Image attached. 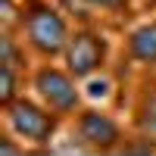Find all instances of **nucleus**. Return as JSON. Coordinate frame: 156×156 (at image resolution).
<instances>
[{
	"label": "nucleus",
	"instance_id": "obj_1",
	"mask_svg": "<svg viewBox=\"0 0 156 156\" xmlns=\"http://www.w3.org/2000/svg\"><path fill=\"white\" fill-rule=\"evenodd\" d=\"M75 19L59 6V0H22L16 31L37 59H62Z\"/></svg>",
	"mask_w": 156,
	"mask_h": 156
},
{
	"label": "nucleus",
	"instance_id": "obj_2",
	"mask_svg": "<svg viewBox=\"0 0 156 156\" xmlns=\"http://www.w3.org/2000/svg\"><path fill=\"white\" fill-rule=\"evenodd\" d=\"M66 131L75 150L90 153V156H112L122 150L131 128L119 115V109L100 106V103H84L66 122Z\"/></svg>",
	"mask_w": 156,
	"mask_h": 156
},
{
	"label": "nucleus",
	"instance_id": "obj_3",
	"mask_svg": "<svg viewBox=\"0 0 156 156\" xmlns=\"http://www.w3.org/2000/svg\"><path fill=\"white\" fill-rule=\"evenodd\" d=\"M0 115H3V128L16 134L28 147V153H47L66 128V119L44 106L34 94H22L16 103L0 109Z\"/></svg>",
	"mask_w": 156,
	"mask_h": 156
},
{
	"label": "nucleus",
	"instance_id": "obj_4",
	"mask_svg": "<svg viewBox=\"0 0 156 156\" xmlns=\"http://www.w3.org/2000/svg\"><path fill=\"white\" fill-rule=\"evenodd\" d=\"M115 53V41L109 34V25L100 22H75L72 37L62 50V66H66L78 81H87L100 72H109Z\"/></svg>",
	"mask_w": 156,
	"mask_h": 156
},
{
	"label": "nucleus",
	"instance_id": "obj_5",
	"mask_svg": "<svg viewBox=\"0 0 156 156\" xmlns=\"http://www.w3.org/2000/svg\"><path fill=\"white\" fill-rule=\"evenodd\" d=\"M28 94H34L44 106H50L66 122L87 103L81 81L59 59H37L34 62V69L28 72Z\"/></svg>",
	"mask_w": 156,
	"mask_h": 156
},
{
	"label": "nucleus",
	"instance_id": "obj_6",
	"mask_svg": "<svg viewBox=\"0 0 156 156\" xmlns=\"http://www.w3.org/2000/svg\"><path fill=\"white\" fill-rule=\"evenodd\" d=\"M119 56L134 75H156V12L140 16L122 31Z\"/></svg>",
	"mask_w": 156,
	"mask_h": 156
},
{
	"label": "nucleus",
	"instance_id": "obj_7",
	"mask_svg": "<svg viewBox=\"0 0 156 156\" xmlns=\"http://www.w3.org/2000/svg\"><path fill=\"white\" fill-rule=\"evenodd\" d=\"M125 122L131 131L156 144V75H134L125 100Z\"/></svg>",
	"mask_w": 156,
	"mask_h": 156
},
{
	"label": "nucleus",
	"instance_id": "obj_8",
	"mask_svg": "<svg viewBox=\"0 0 156 156\" xmlns=\"http://www.w3.org/2000/svg\"><path fill=\"white\" fill-rule=\"evenodd\" d=\"M59 6L69 12L75 22H106L128 28L140 19V9L134 0H59Z\"/></svg>",
	"mask_w": 156,
	"mask_h": 156
},
{
	"label": "nucleus",
	"instance_id": "obj_9",
	"mask_svg": "<svg viewBox=\"0 0 156 156\" xmlns=\"http://www.w3.org/2000/svg\"><path fill=\"white\" fill-rule=\"evenodd\" d=\"M0 66L19 69L22 75H28L34 69V56L25 47V41L19 37L16 28H0Z\"/></svg>",
	"mask_w": 156,
	"mask_h": 156
},
{
	"label": "nucleus",
	"instance_id": "obj_10",
	"mask_svg": "<svg viewBox=\"0 0 156 156\" xmlns=\"http://www.w3.org/2000/svg\"><path fill=\"white\" fill-rule=\"evenodd\" d=\"M22 94H28V75H22L19 69L0 66V109L16 103Z\"/></svg>",
	"mask_w": 156,
	"mask_h": 156
},
{
	"label": "nucleus",
	"instance_id": "obj_11",
	"mask_svg": "<svg viewBox=\"0 0 156 156\" xmlns=\"http://www.w3.org/2000/svg\"><path fill=\"white\" fill-rule=\"evenodd\" d=\"M0 153H3V156H25V153H28V147H25L12 131H6V128H3V137H0Z\"/></svg>",
	"mask_w": 156,
	"mask_h": 156
},
{
	"label": "nucleus",
	"instance_id": "obj_12",
	"mask_svg": "<svg viewBox=\"0 0 156 156\" xmlns=\"http://www.w3.org/2000/svg\"><path fill=\"white\" fill-rule=\"evenodd\" d=\"M137 9H140V16H150V12H156V0H134Z\"/></svg>",
	"mask_w": 156,
	"mask_h": 156
}]
</instances>
